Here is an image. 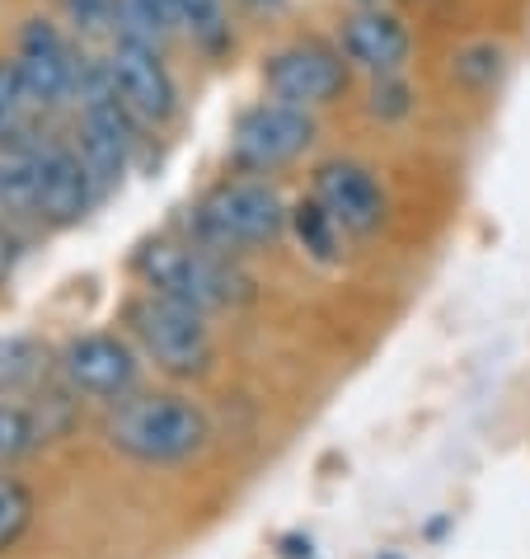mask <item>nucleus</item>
<instances>
[{
  "label": "nucleus",
  "mask_w": 530,
  "mask_h": 559,
  "mask_svg": "<svg viewBox=\"0 0 530 559\" xmlns=\"http://www.w3.org/2000/svg\"><path fill=\"white\" fill-rule=\"evenodd\" d=\"M118 34H136L165 48L179 34L174 0H118Z\"/></svg>",
  "instance_id": "17"
},
{
  "label": "nucleus",
  "mask_w": 530,
  "mask_h": 559,
  "mask_svg": "<svg viewBox=\"0 0 530 559\" xmlns=\"http://www.w3.org/2000/svg\"><path fill=\"white\" fill-rule=\"evenodd\" d=\"M38 371H43V348L34 338L24 334L0 338V400H14L20 391H28L38 381Z\"/></svg>",
  "instance_id": "18"
},
{
  "label": "nucleus",
  "mask_w": 530,
  "mask_h": 559,
  "mask_svg": "<svg viewBox=\"0 0 530 559\" xmlns=\"http://www.w3.org/2000/svg\"><path fill=\"white\" fill-rule=\"evenodd\" d=\"M136 273H142L146 292H160V297H174L183 306L202 310H226L240 306L249 297V277L240 273V263L207 250V245H174V240H150L136 254Z\"/></svg>",
  "instance_id": "2"
},
{
  "label": "nucleus",
  "mask_w": 530,
  "mask_h": 559,
  "mask_svg": "<svg viewBox=\"0 0 530 559\" xmlns=\"http://www.w3.org/2000/svg\"><path fill=\"white\" fill-rule=\"evenodd\" d=\"M348 81H352L348 57L338 52V43H324V38H296L263 61V90H268V99L310 108V114L334 104L348 90Z\"/></svg>",
  "instance_id": "7"
},
{
  "label": "nucleus",
  "mask_w": 530,
  "mask_h": 559,
  "mask_svg": "<svg viewBox=\"0 0 530 559\" xmlns=\"http://www.w3.org/2000/svg\"><path fill=\"white\" fill-rule=\"evenodd\" d=\"M99 179L85 165V155L67 142H38L34 155V216L48 226H75L95 207Z\"/></svg>",
  "instance_id": "9"
},
{
  "label": "nucleus",
  "mask_w": 530,
  "mask_h": 559,
  "mask_svg": "<svg viewBox=\"0 0 530 559\" xmlns=\"http://www.w3.org/2000/svg\"><path fill=\"white\" fill-rule=\"evenodd\" d=\"M357 5H381V0H357Z\"/></svg>",
  "instance_id": "23"
},
{
  "label": "nucleus",
  "mask_w": 530,
  "mask_h": 559,
  "mask_svg": "<svg viewBox=\"0 0 530 559\" xmlns=\"http://www.w3.org/2000/svg\"><path fill=\"white\" fill-rule=\"evenodd\" d=\"M287 203L268 179H226L193 207V236L207 250L240 254L273 245L287 230Z\"/></svg>",
  "instance_id": "3"
},
{
  "label": "nucleus",
  "mask_w": 530,
  "mask_h": 559,
  "mask_svg": "<svg viewBox=\"0 0 530 559\" xmlns=\"http://www.w3.org/2000/svg\"><path fill=\"white\" fill-rule=\"evenodd\" d=\"M287 230H291L296 245H301L310 259H320V263H334V259H338L342 230H338L334 216L315 203V198H301V203L287 212Z\"/></svg>",
  "instance_id": "16"
},
{
  "label": "nucleus",
  "mask_w": 530,
  "mask_h": 559,
  "mask_svg": "<svg viewBox=\"0 0 530 559\" xmlns=\"http://www.w3.org/2000/svg\"><path fill=\"white\" fill-rule=\"evenodd\" d=\"M104 71L113 95L128 104V114L142 128H165L179 114V81L165 61L160 43H146L136 34H113L104 52Z\"/></svg>",
  "instance_id": "5"
},
{
  "label": "nucleus",
  "mask_w": 530,
  "mask_h": 559,
  "mask_svg": "<svg viewBox=\"0 0 530 559\" xmlns=\"http://www.w3.org/2000/svg\"><path fill=\"white\" fill-rule=\"evenodd\" d=\"M57 5L81 43H108L118 34V0H57Z\"/></svg>",
  "instance_id": "19"
},
{
  "label": "nucleus",
  "mask_w": 530,
  "mask_h": 559,
  "mask_svg": "<svg viewBox=\"0 0 530 559\" xmlns=\"http://www.w3.org/2000/svg\"><path fill=\"white\" fill-rule=\"evenodd\" d=\"M14 61H20L24 81L34 90V104L61 108V104H75V90H81L89 57H81V48H75V34H67L48 14H34V20H24L20 38H14Z\"/></svg>",
  "instance_id": "8"
},
{
  "label": "nucleus",
  "mask_w": 530,
  "mask_h": 559,
  "mask_svg": "<svg viewBox=\"0 0 530 559\" xmlns=\"http://www.w3.org/2000/svg\"><path fill=\"white\" fill-rule=\"evenodd\" d=\"M61 377L75 395L85 400H128L136 391V377H142V362H136V348L118 334H81L61 348Z\"/></svg>",
  "instance_id": "10"
},
{
  "label": "nucleus",
  "mask_w": 530,
  "mask_h": 559,
  "mask_svg": "<svg viewBox=\"0 0 530 559\" xmlns=\"http://www.w3.org/2000/svg\"><path fill=\"white\" fill-rule=\"evenodd\" d=\"M34 489L24 479H10L0 475V555L20 546V536L34 526Z\"/></svg>",
  "instance_id": "20"
},
{
  "label": "nucleus",
  "mask_w": 530,
  "mask_h": 559,
  "mask_svg": "<svg viewBox=\"0 0 530 559\" xmlns=\"http://www.w3.org/2000/svg\"><path fill=\"white\" fill-rule=\"evenodd\" d=\"M310 198L338 222L342 236H376L385 226V189L376 169L362 160H324L310 183Z\"/></svg>",
  "instance_id": "11"
},
{
  "label": "nucleus",
  "mask_w": 530,
  "mask_h": 559,
  "mask_svg": "<svg viewBox=\"0 0 530 559\" xmlns=\"http://www.w3.org/2000/svg\"><path fill=\"white\" fill-rule=\"evenodd\" d=\"M338 52L352 71L366 75H399L413 57V34L395 10L385 5H357L338 28Z\"/></svg>",
  "instance_id": "12"
},
{
  "label": "nucleus",
  "mask_w": 530,
  "mask_h": 559,
  "mask_svg": "<svg viewBox=\"0 0 530 559\" xmlns=\"http://www.w3.org/2000/svg\"><path fill=\"white\" fill-rule=\"evenodd\" d=\"M179 34L193 43L197 52L221 57L230 48V10L226 0H174Z\"/></svg>",
  "instance_id": "14"
},
{
  "label": "nucleus",
  "mask_w": 530,
  "mask_h": 559,
  "mask_svg": "<svg viewBox=\"0 0 530 559\" xmlns=\"http://www.w3.org/2000/svg\"><path fill=\"white\" fill-rule=\"evenodd\" d=\"M366 114L381 118V122H399L413 114V90L409 81L399 75H371V95H366Z\"/></svg>",
  "instance_id": "21"
},
{
  "label": "nucleus",
  "mask_w": 530,
  "mask_h": 559,
  "mask_svg": "<svg viewBox=\"0 0 530 559\" xmlns=\"http://www.w3.org/2000/svg\"><path fill=\"white\" fill-rule=\"evenodd\" d=\"M108 447L136 465H183L212 442V424L183 395H128L108 414Z\"/></svg>",
  "instance_id": "1"
},
{
  "label": "nucleus",
  "mask_w": 530,
  "mask_h": 559,
  "mask_svg": "<svg viewBox=\"0 0 530 559\" xmlns=\"http://www.w3.org/2000/svg\"><path fill=\"white\" fill-rule=\"evenodd\" d=\"M128 330L136 348L169 377H202L216 357L207 316L174 297H160V292H142L128 306Z\"/></svg>",
  "instance_id": "4"
},
{
  "label": "nucleus",
  "mask_w": 530,
  "mask_h": 559,
  "mask_svg": "<svg viewBox=\"0 0 530 559\" xmlns=\"http://www.w3.org/2000/svg\"><path fill=\"white\" fill-rule=\"evenodd\" d=\"M450 71H456L470 90H489L497 81V71H503V48H493V43H474V48H465L456 57V67Z\"/></svg>",
  "instance_id": "22"
},
{
  "label": "nucleus",
  "mask_w": 530,
  "mask_h": 559,
  "mask_svg": "<svg viewBox=\"0 0 530 559\" xmlns=\"http://www.w3.org/2000/svg\"><path fill=\"white\" fill-rule=\"evenodd\" d=\"M48 418L28 405H14V400H0V471L5 465H20L24 456H34L43 442H48Z\"/></svg>",
  "instance_id": "15"
},
{
  "label": "nucleus",
  "mask_w": 530,
  "mask_h": 559,
  "mask_svg": "<svg viewBox=\"0 0 530 559\" xmlns=\"http://www.w3.org/2000/svg\"><path fill=\"white\" fill-rule=\"evenodd\" d=\"M34 114H38V104H34V90H28L20 61H14V52L0 57V151L34 142V136H28Z\"/></svg>",
  "instance_id": "13"
},
{
  "label": "nucleus",
  "mask_w": 530,
  "mask_h": 559,
  "mask_svg": "<svg viewBox=\"0 0 530 559\" xmlns=\"http://www.w3.org/2000/svg\"><path fill=\"white\" fill-rule=\"evenodd\" d=\"M315 114L310 108H296L282 99H263L254 108H244L236 118V132H230V165L244 169V175H273V169H287L291 160L315 146Z\"/></svg>",
  "instance_id": "6"
}]
</instances>
